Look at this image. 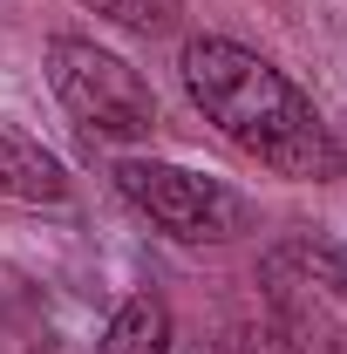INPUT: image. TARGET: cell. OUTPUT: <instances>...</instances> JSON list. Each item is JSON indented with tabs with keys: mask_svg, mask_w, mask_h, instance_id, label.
Returning a JSON list of instances; mask_svg holds the SVG:
<instances>
[{
	"mask_svg": "<svg viewBox=\"0 0 347 354\" xmlns=\"http://www.w3.org/2000/svg\"><path fill=\"white\" fill-rule=\"evenodd\" d=\"M191 102L205 109L225 143H238L245 157H259L265 171L293 177V184H327L341 177L334 157V130L320 123V109L300 95V82L286 68H272L265 55L225 41V35H198L177 55Z\"/></svg>",
	"mask_w": 347,
	"mask_h": 354,
	"instance_id": "1",
	"label": "cell"
},
{
	"mask_svg": "<svg viewBox=\"0 0 347 354\" xmlns=\"http://www.w3.org/2000/svg\"><path fill=\"white\" fill-rule=\"evenodd\" d=\"M48 88L55 102L102 143H143L157 130V95L123 55L82 41V35H55L48 41Z\"/></svg>",
	"mask_w": 347,
	"mask_h": 354,
	"instance_id": "2",
	"label": "cell"
},
{
	"mask_svg": "<svg viewBox=\"0 0 347 354\" xmlns=\"http://www.w3.org/2000/svg\"><path fill=\"white\" fill-rule=\"evenodd\" d=\"M272 327H286L293 341H334L347 334V259L327 239H279L259 266Z\"/></svg>",
	"mask_w": 347,
	"mask_h": 354,
	"instance_id": "3",
	"label": "cell"
},
{
	"mask_svg": "<svg viewBox=\"0 0 347 354\" xmlns=\"http://www.w3.org/2000/svg\"><path fill=\"white\" fill-rule=\"evenodd\" d=\"M116 191L130 198L150 225H164L184 245H218V239H238L245 232V205L205 171H184V164H157V157H130L116 164Z\"/></svg>",
	"mask_w": 347,
	"mask_h": 354,
	"instance_id": "4",
	"label": "cell"
},
{
	"mask_svg": "<svg viewBox=\"0 0 347 354\" xmlns=\"http://www.w3.org/2000/svg\"><path fill=\"white\" fill-rule=\"evenodd\" d=\"M0 198H14V205H62L68 198L62 157L41 150L35 136H21L14 123H0Z\"/></svg>",
	"mask_w": 347,
	"mask_h": 354,
	"instance_id": "5",
	"label": "cell"
},
{
	"mask_svg": "<svg viewBox=\"0 0 347 354\" xmlns=\"http://www.w3.org/2000/svg\"><path fill=\"white\" fill-rule=\"evenodd\" d=\"M102 354H171V307L157 293H136L116 307L109 334H102Z\"/></svg>",
	"mask_w": 347,
	"mask_h": 354,
	"instance_id": "6",
	"label": "cell"
},
{
	"mask_svg": "<svg viewBox=\"0 0 347 354\" xmlns=\"http://www.w3.org/2000/svg\"><path fill=\"white\" fill-rule=\"evenodd\" d=\"M82 7H95L116 28H136V35H157V28H171L184 14V0H82Z\"/></svg>",
	"mask_w": 347,
	"mask_h": 354,
	"instance_id": "7",
	"label": "cell"
},
{
	"mask_svg": "<svg viewBox=\"0 0 347 354\" xmlns=\"http://www.w3.org/2000/svg\"><path fill=\"white\" fill-rule=\"evenodd\" d=\"M225 354H306V348L286 334V327H238Z\"/></svg>",
	"mask_w": 347,
	"mask_h": 354,
	"instance_id": "8",
	"label": "cell"
},
{
	"mask_svg": "<svg viewBox=\"0 0 347 354\" xmlns=\"http://www.w3.org/2000/svg\"><path fill=\"white\" fill-rule=\"evenodd\" d=\"M334 157H341V177H347V136H334Z\"/></svg>",
	"mask_w": 347,
	"mask_h": 354,
	"instance_id": "9",
	"label": "cell"
}]
</instances>
